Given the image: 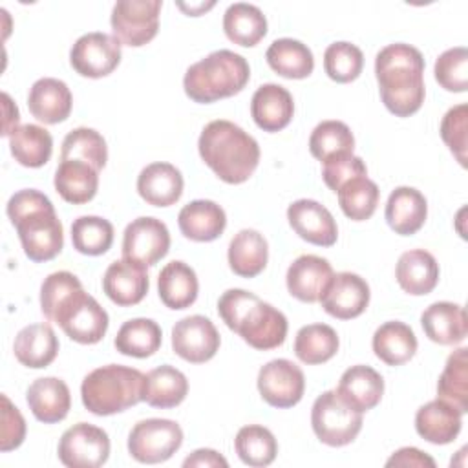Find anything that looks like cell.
<instances>
[{
  "instance_id": "cell-1",
  "label": "cell",
  "mask_w": 468,
  "mask_h": 468,
  "mask_svg": "<svg viewBox=\"0 0 468 468\" xmlns=\"http://www.w3.org/2000/svg\"><path fill=\"white\" fill-rule=\"evenodd\" d=\"M375 77L384 106L397 117H410L424 102V57L404 42L384 46L375 57Z\"/></svg>"
},
{
  "instance_id": "cell-2",
  "label": "cell",
  "mask_w": 468,
  "mask_h": 468,
  "mask_svg": "<svg viewBox=\"0 0 468 468\" xmlns=\"http://www.w3.org/2000/svg\"><path fill=\"white\" fill-rule=\"evenodd\" d=\"M5 210L31 261H49L62 250V223L46 194L35 188L18 190L9 197Z\"/></svg>"
},
{
  "instance_id": "cell-3",
  "label": "cell",
  "mask_w": 468,
  "mask_h": 468,
  "mask_svg": "<svg viewBox=\"0 0 468 468\" xmlns=\"http://www.w3.org/2000/svg\"><path fill=\"white\" fill-rule=\"evenodd\" d=\"M197 150L205 165L229 185L245 183L260 163L256 139L225 119L210 121L201 130Z\"/></svg>"
},
{
  "instance_id": "cell-4",
  "label": "cell",
  "mask_w": 468,
  "mask_h": 468,
  "mask_svg": "<svg viewBox=\"0 0 468 468\" xmlns=\"http://www.w3.org/2000/svg\"><path fill=\"white\" fill-rule=\"evenodd\" d=\"M218 313L227 327L254 349H274L287 336L285 314L245 289L225 291L218 300Z\"/></svg>"
},
{
  "instance_id": "cell-5",
  "label": "cell",
  "mask_w": 468,
  "mask_h": 468,
  "mask_svg": "<svg viewBox=\"0 0 468 468\" xmlns=\"http://www.w3.org/2000/svg\"><path fill=\"white\" fill-rule=\"evenodd\" d=\"M249 77L250 68L245 57L230 49H218L186 69L183 88L194 102L208 104L239 93Z\"/></svg>"
},
{
  "instance_id": "cell-6",
  "label": "cell",
  "mask_w": 468,
  "mask_h": 468,
  "mask_svg": "<svg viewBox=\"0 0 468 468\" xmlns=\"http://www.w3.org/2000/svg\"><path fill=\"white\" fill-rule=\"evenodd\" d=\"M144 375L128 366L108 364L88 373L80 384V399L93 415L121 413L143 400Z\"/></svg>"
},
{
  "instance_id": "cell-7",
  "label": "cell",
  "mask_w": 468,
  "mask_h": 468,
  "mask_svg": "<svg viewBox=\"0 0 468 468\" xmlns=\"http://www.w3.org/2000/svg\"><path fill=\"white\" fill-rule=\"evenodd\" d=\"M60 329L79 344H97L108 331V313L82 287L68 294L57 307L53 320Z\"/></svg>"
},
{
  "instance_id": "cell-8",
  "label": "cell",
  "mask_w": 468,
  "mask_h": 468,
  "mask_svg": "<svg viewBox=\"0 0 468 468\" xmlns=\"http://www.w3.org/2000/svg\"><path fill=\"white\" fill-rule=\"evenodd\" d=\"M311 424L320 442L327 446H346L362 430V413L349 408L335 389L316 397L311 410Z\"/></svg>"
},
{
  "instance_id": "cell-9",
  "label": "cell",
  "mask_w": 468,
  "mask_h": 468,
  "mask_svg": "<svg viewBox=\"0 0 468 468\" xmlns=\"http://www.w3.org/2000/svg\"><path fill=\"white\" fill-rule=\"evenodd\" d=\"M183 444V430L170 419L139 420L128 435L130 455L144 464L168 461Z\"/></svg>"
},
{
  "instance_id": "cell-10",
  "label": "cell",
  "mask_w": 468,
  "mask_h": 468,
  "mask_svg": "<svg viewBox=\"0 0 468 468\" xmlns=\"http://www.w3.org/2000/svg\"><path fill=\"white\" fill-rule=\"evenodd\" d=\"M161 0H119L110 16L113 37L132 48L148 44L159 29Z\"/></svg>"
},
{
  "instance_id": "cell-11",
  "label": "cell",
  "mask_w": 468,
  "mask_h": 468,
  "mask_svg": "<svg viewBox=\"0 0 468 468\" xmlns=\"http://www.w3.org/2000/svg\"><path fill=\"white\" fill-rule=\"evenodd\" d=\"M57 453L68 468H99L108 461L110 437L102 428L79 422L62 433Z\"/></svg>"
},
{
  "instance_id": "cell-12",
  "label": "cell",
  "mask_w": 468,
  "mask_h": 468,
  "mask_svg": "<svg viewBox=\"0 0 468 468\" xmlns=\"http://www.w3.org/2000/svg\"><path fill=\"white\" fill-rule=\"evenodd\" d=\"M121 42L108 33L91 31L75 40L69 51L71 68L90 79L110 75L121 62Z\"/></svg>"
},
{
  "instance_id": "cell-13",
  "label": "cell",
  "mask_w": 468,
  "mask_h": 468,
  "mask_svg": "<svg viewBox=\"0 0 468 468\" xmlns=\"http://www.w3.org/2000/svg\"><path fill=\"white\" fill-rule=\"evenodd\" d=\"M170 249L166 225L152 216H143L126 225L122 234V258L143 267L155 265Z\"/></svg>"
},
{
  "instance_id": "cell-14",
  "label": "cell",
  "mask_w": 468,
  "mask_h": 468,
  "mask_svg": "<svg viewBox=\"0 0 468 468\" xmlns=\"http://www.w3.org/2000/svg\"><path fill=\"white\" fill-rule=\"evenodd\" d=\"M258 391L272 408H292L305 391L303 371L287 358H274L258 373Z\"/></svg>"
},
{
  "instance_id": "cell-15",
  "label": "cell",
  "mask_w": 468,
  "mask_h": 468,
  "mask_svg": "<svg viewBox=\"0 0 468 468\" xmlns=\"http://www.w3.org/2000/svg\"><path fill=\"white\" fill-rule=\"evenodd\" d=\"M221 338L216 325L203 314L185 316L172 327V349L192 364L210 360L219 349Z\"/></svg>"
},
{
  "instance_id": "cell-16",
  "label": "cell",
  "mask_w": 468,
  "mask_h": 468,
  "mask_svg": "<svg viewBox=\"0 0 468 468\" xmlns=\"http://www.w3.org/2000/svg\"><path fill=\"white\" fill-rule=\"evenodd\" d=\"M369 294V285L362 276L344 271L333 274L318 302L327 314L338 320H351L366 311Z\"/></svg>"
},
{
  "instance_id": "cell-17",
  "label": "cell",
  "mask_w": 468,
  "mask_h": 468,
  "mask_svg": "<svg viewBox=\"0 0 468 468\" xmlns=\"http://www.w3.org/2000/svg\"><path fill=\"white\" fill-rule=\"evenodd\" d=\"M291 229L307 243L331 247L336 243L338 227L333 214L314 199H296L287 208Z\"/></svg>"
},
{
  "instance_id": "cell-18",
  "label": "cell",
  "mask_w": 468,
  "mask_h": 468,
  "mask_svg": "<svg viewBox=\"0 0 468 468\" xmlns=\"http://www.w3.org/2000/svg\"><path fill=\"white\" fill-rule=\"evenodd\" d=\"M331 278L333 267L325 258L302 254L289 265L285 283L291 296L305 303H314L320 300Z\"/></svg>"
},
{
  "instance_id": "cell-19",
  "label": "cell",
  "mask_w": 468,
  "mask_h": 468,
  "mask_svg": "<svg viewBox=\"0 0 468 468\" xmlns=\"http://www.w3.org/2000/svg\"><path fill=\"white\" fill-rule=\"evenodd\" d=\"M148 287L146 267L124 258L112 261L102 276L104 294L121 307L139 303L146 296Z\"/></svg>"
},
{
  "instance_id": "cell-20",
  "label": "cell",
  "mask_w": 468,
  "mask_h": 468,
  "mask_svg": "<svg viewBox=\"0 0 468 468\" xmlns=\"http://www.w3.org/2000/svg\"><path fill=\"white\" fill-rule=\"evenodd\" d=\"M73 97L68 84L60 79H38L27 93V108L31 115L44 124H57L69 117Z\"/></svg>"
},
{
  "instance_id": "cell-21",
  "label": "cell",
  "mask_w": 468,
  "mask_h": 468,
  "mask_svg": "<svg viewBox=\"0 0 468 468\" xmlns=\"http://www.w3.org/2000/svg\"><path fill=\"white\" fill-rule=\"evenodd\" d=\"M335 391L349 408L364 413L380 402L384 395V378L373 367L356 364L342 373Z\"/></svg>"
},
{
  "instance_id": "cell-22",
  "label": "cell",
  "mask_w": 468,
  "mask_h": 468,
  "mask_svg": "<svg viewBox=\"0 0 468 468\" xmlns=\"http://www.w3.org/2000/svg\"><path fill=\"white\" fill-rule=\"evenodd\" d=\"M26 400L35 419L44 424L64 420L71 406L69 388L62 378L57 377H42L33 380L26 391Z\"/></svg>"
},
{
  "instance_id": "cell-23",
  "label": "cell",
  "mask_w": 468,
  "mask_h": 468,
  "mask_svg": "<svg viewBox=\"0 0 468 468\" xmlns=\"http://www.w3.org/2000/svg\"><path fill=\"white\" fill-rule=\"evenodd\" d=\"M294 113L292 95L280 84L267 82L260 86L250 101V115L263 132L283 130Z\"/></svg>"
},
{
  "instance_id": "cell-24",
  "label": "cell",
  "mask_w": 468,
  "mask_h": 468,
  "mask_svg": "<svg viewBox=\"0 0 468 468\" xmlns=\"http://www.w3.org/2000/svg\"><path fill=\"white\" fill-rule=\"evenodd\" d=\"M426 336L441 346H455L466 338L468 318L464 307L453 302H435L420 314Z\"/></svg>"
},
{
  "instance_id": "cell-25",
  "label": "cell",
  "mask_w": 468,
  "mask_h": 468,
  "mask_svg": "<svg viewBox=\"0 0 468 468\" xmlns=\"http://www.w3.org/2000/svg\"><path fill=\"white\" fill-rule=\"evenodd\" d=\"M183 176L179 168L170 163H152L137 176L139 196L154 207H170L179 201L183 194Z\"/></svg>"
},
{
  "instance_id": "cell-26",
  "label": "cell",
  "mask_w": 468,
  "mask_h": 468,
  "mask_svg": "<svg viewBox=\"0 0 468 468\" xmlns=\"http://www.w3.org/2000/svg\"><path fill=\"white\" fill-rule=\"evenodd\" d=\"M179 230L192 241H214L227 227L225 210L210 199H194L179 210Z\"/></svg>"
},
{
  "instance_id": "cell-27",
  "label": "cell",
  "mask_w": 468,
  "mask_h": 468,
  "mask_svg": "<svg viewBox=\"0 0 468 468\" xmlns=\"http://www.w3.org/2000/svg\"><path fill=\"white\" fill-rule=\"evenodd\" d=\"M386 221L400 236H411L426 221V197L413 186H397L386 203Z\"/></svg>"
},
{
  "instance_id": "cell-28",
  "label": "cell",
  "mask_w": 468,
  "mask_h": 468,
  "mask_svg": "<svg viewBox=\"0 0 468 468\" xmlns=\"http://www.w3.org/2000/svg\"><path fill=\"white\" fill-rule=\"evenodd\" d=\"M395 278L404 292L422 296L435 289L439 282V263L428 250L411 249L400 254Z\"/></svg>"
},
{
  "instance_id": "cell-29",
  "label": "cell",
  "mask_w": 468,
  "mask_h": 468,
  "mask_svg": "<svg viewBox=\"0 0 468 468\" xmlns=\"http://www.w3.org/2000/svg\"><path fill=\"white\" fill-rule=\"evenodd\" d=\"M463 413L448 402L435 399L420 406L415 413L417 433L431 444H448L455 441L463 426Z\"/></svg>"
},
{
  "instance_id": "cell-30",
  "label": "cell",
  "mask_w": 468,
  "mask_h": 468,
  "mask_svg": "<svg viewBox=\"0 0 468 468\" xmlns=\"http://www.w3.org/2000/svg\"><path fill=\"white\" fill-rule=\"evenodd\" d=\"M13 351L22 366L40 369L55 360L58 338L49 324H31L16 333Z\"/></svg>"
},
{
  "instance_id": "cell-31",
  "label": "cell",
  "mask_w": 468,
  "mask_h": 468,
  "mask_svg": "<svg viewBox=\"0 0 468 468\" xmlns=\"http://www.w3.org/2000/svg\"><path fill=\"white\" fill-rule=\"evenodd\" d=\"M55 190L58 196L73 205L88 203L95 197L99 188V170L77 159H60L55 172Z\"/></svg>"
},
{
  "instance_id": "cell-32",
  "label": "cell",
  "mask_w": 468,
  "mask_h": 468,
  "mask_svg": "<svg viewBox=\"0 0 468 468\" xmlns=\"http://www.w3.org/2000/svg\"><path fill=\"white\" fill-rule=\"evenodd\" d=\"M157 291L166 307L176 311L190 307L199 291L196 271L179 260L166 263L157 276Z\"/></svg>"
},
{
  "instance_id": "cell-33",
  "label": "cell",
  "mask_w": 468,
  "mask_h": 468,
  "mask_svg": "<svg viewBox=\"0 0 468 468\" xmlns=\"http://www.w3.org/2000/svg\"><path fill=\"white\" fill-rule=\"evenodd\" d=\"M186 393V377L170 364H163L144 375L143 400L152 408H176L185 400Z\"/></svg>"
},
{
  "instance_id": "cell-34",
  "label": "cell",
  "mask_w": 468,
  "mask_h": 468,
  "mask_svg": "<svg viewBox=\"0 0 468 468\" xmlns=\"http://www.w3.org/2000/svg\"><path fill=\"white\" fill-rule=\"evenodd\" d=\"M229 265L241 278L258 276L269 260V245L263 234L254 229H243L229 243Z\"/></svg>"
},
{
  "instance_id": "cell-35",
  "label": "cell",
  "mask_w": 468,
  "mask_h": 468,
  "mask_svg": "<svg viewBox=\"0 0 468 468\" xmlns=\"http://www.w3.org/2000/svg\"><path fill=\"white\" fill-rule=\"evenodd\" d=\"M373 353L388 366H402L413 358L417 351V336L413 329L399 320L384 322L373 333Z\"/></svg>"
},
{
  "instance_id": "cell-36",
  "label": "cell",
  "mask_w": 468,
  "mask_h": 468,
  "mask_svg": "<svg viewBox=\"0 0 468 468\" xmlns=\"http://www.w3.org/2000/svg\"><path fill=\"white\" fill-rule=\"evenodd\" d=\"M223 31L238 46L252 48L267 35V18L254 4H230L223 15Z\"/></svg>"
},
{
  "instance_id": "cell-37",
  "label": "cell",
  "mask_w": 468,
  "mask_h": 468,
  "mask_svg": "<svg viewBox=\"0 0 468 468\" xmlns=\"http://www.w3.org/2000/svg\"><path fill=\"white\" fill-rule=\"evenodd\" d=\"M267 64L285 79H305L314 69L313 51L296 38H276L265 51Z\"/></svg>"
},
{
  "instance_id": "cell-38",
  "label": "cell",
  "mask_w": 468,
  "mask_h": 468,
  "mask_svg": "<svg viewBox=\"0 0 468 468\" xmlns=\"http://www.w3.org/2000/svg\"><path fill=\"white\" fill-rule=\"evenodd\" d=\"M9 150L15 161L22 166L38 168L51 157L53 137L38 124H22L9 135Z\"/></svg>"
},
{
  "instance_id": "cell-39",
  "label": "cell",
  "mask_w": 468,
  "mask_h": 468,
  "mask_svg": "<svg viewBox=\"0 0 468 468\" xmlns=\"http://www.w3.org/2000/svg\"><path fill=\"white\" fill-rule=\"evenodd\" d=\"M163 342V333L152 318H132L124 322L115 336V349L121 355L146 358L152 356Z\"/></svg>"
},
{
  "instance_id": "cell-40",
  "label": "cell",
  "mask_w": 468,
  "mask_h": 468,
  "mask_svg": "<svg viewBox=\"0 0 468 468\" xmlns=\"http://www.w3.org/2000/svg\"><path fill=\"white\" fill-rule=\"evenodd\" d=\"M437 399L453 406L459 413L468 411V349H455L439 377Z\"/></svg>"
},
{
  "instance_id": "cell-41",
  "label": "cell",
  "mask_w": 468,
  "mask_h": 468,
  "mask_svg": "<svg viewBox=\"0 0 468 468\" xmlns=\"http://www.w3.org/2000/svg\"><path fill=\"white\" fill-rule=\"evenodd\" d=\"M336 331L327 324H309L300 327L294 338V355L309 366L324 364L338 351Z\"/></svg>"
},
{
  "instance_id": "cell-42",
  "label": "cell",
  "mask_w": 468,
  "mask_h": 468,
  "mask_svg": "<svg viewBox=\"0 0 468 468\" xmlns=\"http://www.w3.org/2000/svg\"><path fill=\"white\" fill-rule=\"evenodd\" d=\"M234 448L241 463L254 468L269 466L278 453V442L272 431L260 424H249L239 428L234 439Z\"/></svg>"
},
{
  "instance_id": "cell-43",
  "label": "cell",
  "mask_w": 468,
  "mask_h": 468,
  "mask_svg": "<svg viewBox=\"0 0 468 468\" xmlns=\"http://www.w3.org/2000/svg\"><path fill=\"white\" fill-rule=\"evenodd\" d=\"M338 205L342 212L353 221L369 219L378 205L380 190L375 181L367 176H358L349 179L338 188Z\"/></svg>"
},
{
  "instance_id": "cell-44",
  "label": "cell",
  "mask_w": 468,
  "mask_h": 468,
  "mask_svg": "<svg viewBox=\"0 0 468 468\" xmlns=\"http://www.w3.org/2000/svg\"><path fill=\"white\" fill-rule=\"evenodd\" d=\"M60 159L84 161L101 172L108 161V146L97 130L80 126L64 137Z\"/></svg>"
},
{
  "instance_id": "cell-45",
  "label": "cell",
  "mask_w": 468,
  "mask_h": 468,
  "mask_svg": "<svg viewBox=\"0 0 468 468\" xmlns=\"http://www.w3.org/2000/svg\"><path fill=\"white\" fill-rule=\"evenodd\" d=\"M71 243L80 254H104L113 243V225L101 216H80L71 223Z\"/></svg>"
},
{
  "instance_id": "cell-46",
  "label": "cell",
  "mask_w": 468,
  "mask_h": 468,
  "mask_svg": "<svg viewBox=\"0 0 468 468\" xmlns=\"http://www.w3.org/2000/svg\"><path fill=\"white\" fill-rule=\"evenodd\" d=\"M355 137L351 128L342 121H322L314 126L309 137L311 155L318 161H325L331 155L353 152Z\"/></svg>"
},
{
  "instance_id": "cell-47",
  "label": "cell",
  "mask_w": 468,
  "mask_h": 468,
  "mask_svg": "<svg viewBox=\"0 0 468 468\" xmlns=\"http://www.w3.org/2000/svg\"><path fill=\"white\" fill-rule=\"evenodd\" d=\"M364 68V55L351 42H333L324 51V69L335 82L346 84L355 80Z\"/></svg>"
},
{
  "instance_id": "cell-48",
  "label": "cell",
  "mask_w": 468,
  "mask_h": 468,
  "mask_svg": "<svg viewBox=\"0 0 468 468\" xmlns=\"http://www.w3.org/2000/svg\"><path fill=\"white\" fill-rule=\"evenodd\" d=\"M435 80L446 90L463 93L468 88V51L464 46L442 51L435 60Z\"/></svg>"
},
{
  "instance_id": "cell-49",
  "label": "cell",
  "mask_w": 468,
  "mask_h": 468,
  "mask_svg": "<svg viewBox=\"0 0 468 468\" xmlns=\"http://www.w3.org/2000/svg\"><path fill=\"white\" fill-rule=\"evenodd\" d=\"M466 124H468L466 104H457L450 108L441 121V137L461 166H466V128H468Z\"/></svg>"
},
{
  "instance_id": "cell-50",
  "label": "cell",
  "mask_w": 468,
  "mask_h": 468,
  "mask_svg": "<svg viewBox=\"0 0 468 468\" xmlns=\"http://www.w3.org/2000/svg\"><path fill=\"white\" fill-rule=\"evenodd\" d=\"M80 287L82 283L73 272H68V271L51 272L40 285V309L44 316L51 322L60 302Z\"/></svg>"
},
{
  "instance_id": "cell-51",
  "label": "cell",
  "mask_w": 468,
  "mask_h": 468,
  "mask_svg": "<svg viewBox=\"0 0 468 468\" xmlns=\"http://www.w3.org/2000/svg\"><path fill=\"white\" fill-rule=\"evenodd\" d=\"M358 176H367V168H366L364 161L358 155H355L353 152L336 154L324 161L322 179L333 192H338V188L344 183H347L349 179L358 177Z\"/></svg>"
},
{
  "instance_id": "cell-52",
  "label": "cell",
  "mask_w": 468,
  "mask_h": 468,
  "mask_svg": "<svg viewBox=\"0 0 468 468\" xmlns=\"http://www.w3.org/2000/svg\"><path fill=\"white\" fill-rule=\"evenodd\" d=\"M26 439V420L7 395H2V437L0 450L9 452L18 448Z\"/></svg>"
},
{
  "instance_id": "cell-53",
  "label": "cell",
  "mask_w": 468,
  "mask_h": 468,
  "mask_svg": "<svg viewBox=\"0 0 468 468\" xmlns=\"http://www.w3.org/2000/svg\"><path fill=\"white\" fill-rule=\"evenodd\" d=\"M386 466H417V468H435V461L420 452L419 448L406 446L397 450L388 461Z\"/></svg>"
},
{
  "instance_id": "cell-54",
  "label": "cell",
  "mask_w": 468,
  "mask_h": 468,
  "mask_svg": "<svg viewBox=\"0 0 468 468\" xmlns=\"http://www.w3.org/2000/svg\"><path fill=\"white\" fill-rule=\"evenodd\" d=\"M183 466H199V468H227L229 463L223 455H219L216 450H210V448H199L196 452H192L185 461H183Z\"/></svg>"
},
{
  "instance_id": "cell-55",
  "label": "cell",
  "mask_w": 468,
  "mask_h": 468,
  "mask_svg": "<svg viewBox=\"0 0 468 468\" xmlns=\"http://www.w3.org/2000/svg\"><path fill=\"white\" fill-rule=\"evenodd\" d=\"M2 101H4V113H5L2 135H7V137H9V135L13 133V130L18 128L16 124H18L20 115H18V108L13 104V101H11V97H9L7 93H2Z\"/></svg>"
},
{
  "instance_id": "cell-56",
  "label": "cell",
  "mask_w": 468,
  "mask_h": 468,
  "mask_svg": "<svg viewBox=\"0 0 468 468\" xmlns=\"http://www.w3.org/2000/svg\"><path fill=\"white\" fill-rule=\"evenodd\" d=\"M177 7L179 9H183L186 15H192V16H197V15H201V13H205L207 9H210V7H214V2H208V4H205V2H199V4H183V2H179L177 4Z\"/></svg>"
}]
</instances>
